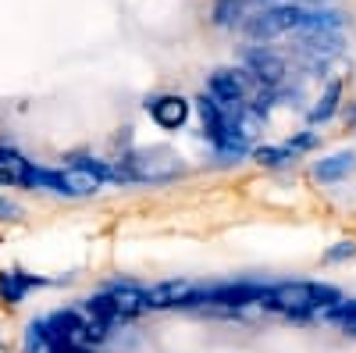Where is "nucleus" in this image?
Masks as SVG:
<instances>
[{"instance_id":"1","label":"nucleus","mask_w":356,"mask_h":353,"mask_svg":"<svg viewBox=\"0 0 356 353\" xmlns=\"http://www.w3.org/2000/svg\"><path fill=\"white\" fill-rule=\"evenodd\" d=\"M339 300H342L339 289H332V285L285 282V285H271V289H267L264 307L282 311V314H292V317H303V314H314V311H328V307H335Z\"/></svg>"},{"instance_id":"2","label":"nucleus","mask_w":356,"mask_h":353,"mask_svg":"<svg viewBox=\"0 0 356 353\" xmlns=\"http://www.w3.org/2000/svg\"><path fill=\"white\" fill-rule=\"evenodd\" d=\"M107 179H111V168L79 161V164H68L65 171H36L33 175V186L36 182L40 186H50L54 193H61V196H93Z\"/></svg>"},{"instance_id":"3","label":"nucleus","mask_w":356,"mask_h":353,"mask_svg":"<svg viewBox=\"0 0 356 353\" xmlns=\"http://www.w3.org/2000/svg\"><path fill=\"white\" fill-rule=\"evenodd\" d=\"M178 175V157L164 146H150V150H136L125 157V164L111 168V179H150V182H164Z\"/></svg>"},{"instance_id":"4","label":"nucleus","mask_w":356,"mask_h":353,"mask_svg":"<svg viewBox=\"0 0 356 353\" xmlns=\"http://www.w3.org/2000/svg\"><path fill=\"white\" fill-rule=\"evenodd\" d=\"M200 118H203V132H207V139H211L221 154H246V143L235 136L232 129H228V122H225V114H221V107H218V100L214 97H200Z\"/></svg>"},{"instance_id":"5","label":"nucleus","mask_w":356,"mask_h":353,"mask_svg":"<svg viewBox=\"0 0 356 353\" xmlns=\"http://www.w3.org/2000/svg\"><path fill=\"white\" fill-rule=\"evenodd\" d=\"M243 65H246V72H250L257 82H264V86H278V82L285 79V61H282L278 54L264 50V47H257V50H246Z\"/></svg>"},{"instance_id":"6","label":"nucleus","mask_w":356,"mask_h":353,"mask_svg":"<svg viewBox=\"0 0 356 353\" xmlns=\"http://www.w3.org/2000/svg\"><path fill=\"white\" fill-rule=\"evenodd\" d=\"M203 300V292L189 282H164L157 289H150V311H161V307H193Z\"/></svg>"},{"instance_id":"7","label":"nucleus","mask_w":356,"mask_h":353,"mask_svg":"<svg viewBox=\"0 0 356 353\" xmlns=\"http://www.w3.org/2000/svg\"><path fill=\"white\" fill-rule=\"evenodd\" d=\"M33 175H36V168L29 164L18 150L0 146V182L4 186H33Z\"/></svg>"},{"instance_id":"8","label":"nucleus","mask_w":356,"mask_h":353,"mask_svg":"<svg viewBox=\"0 0 356 353\" xmlns=\"http://www.w3.org/2000/svg\"><path fill=\"white\" fill-rule=\"evenodd\" d=\"M310 146H314V136L307 132V136L292 139V143H282V146H264V150H257V161L267 164V168H282V164H289L292 157H300L303 150H310Z\"/></svg>"},{"instance_id":"9","label":"nucleus","mask_w":356,"mask_h":353,"mask_svg":"<svg viewBox=\"0 0 356 353\" xmlns=\"http://www.w3.org/2000/svg\"><path fill=\"white\" fill-rule=\"evenodd\" d=\"M111 300H114V307H118L122 317H136L143 311H150V292L139 289V285H114Z\"/></svg>"},{"instance_id":"10","label":"nucleus","mask_w":356,"mask_h":353,"mask_svg":"<svg viewBox=\"0 0 356 353\" xmlns=\"http://www.w3.org/2000/svg\"><path fill=\"white\" fill-rule=\"evenodd\" d=\"M146 107L154 111L157 125H164V129H178V125H186V118H189V104L182 97H157Z\"/></svg>"},{"instance_id":"11","label":"nucleus","mask_w":356,"mask_h":353,"mask_svg":"<svg viewBox=\"0 0 356 353\" xmlns=\"http://www.w3.org/2000/svg\"><path fill=\"white\" fill-rule=\"evenodd\" d=\"M353 168H356V157H353V154H335V157L321 161V164L314 168V179H321V182H339L342 175H349Z\"/></svg>"},{"instance_id":"12","label":"nucleus","mask_w":356,"mask_h":353,"mask_svg":"<svg viewBox=\"0 0 356 353\" xmlns=\"http://www.w3.org/2000/svg\"><path fill=\"white\" fill-rule=\"evenodd\" d=\"M33 285H36V279L18 275V272H4V275H0V297H4L8 304H18Z\"/></svg>"},{"instance_id":"13","label":"nucleus","mask_w":356,"mask_h":353,"mask_svg":"<svg viewBox=\"0 0 356 353\" xmlns=\"http://www.w3.org/2000/svg\"><path fill=\"white\" fill-rule=\"evenodd\" d=\"M86 314H93L97 321H104V325H114V321H122V314H118L111 292H100V297H89L86 300Z\"/></svg>"},{"instance_id":"14","label":"nucleus","mask_w":356,"mask_h":353,"mask_svg":"<svg viewBox=\"0 0 356 353\" xmlns=\"http://www.w3.org/2000/svg\"><path fill=\"white\" fill-rule=\"evenodd\" d=\"M50 332H47V321H33L25 332V353H50Z\"/></svg>"},{"instance_id":"15","label":"nucleus","mask_w":356,"mask_h":353,"mask_svg":"<svg viewBox=\"0 0 356 353\" xmlns=\"http://www.w3.org/2000/svg\"><path fill=\"white\" fill-rule=\"evenodd\" d=\"M328 317L335 321V325L342 329V332H349V336H356V300H349V304H335V307H328Z\"/></svg>"},{"instance_id":"16","label":"nucleus","mask_w":356,"mask_h":353,"mask_svg":"<svg viewBox=\"0 0 356 353\" xmlns=\"http://www.w3.org/2000/svg\"><path fill=\"white\" fill-rule=\"evenodd\" d=\"M339 97H342V86H339V82H332V86H328V93L321 97V104H317V107H314V114H310L314 122H328V118L335 114V107H339Z\"/></svg>"},{"instance_id":"17","label":"nucleus","mask_w":356,"mask_h":353,"mask_svg":"<svg viewBox=\"0 0 356 353\" xmlns=\"http://www.w3.org/2000/svg\"><path fill=\"white\" fill-rule=\"evenodd\" d=\"M243 0H218V25H243L246 18Z\"/></svg>"},{"instance_id":"18","label":"nucleus","mask_w":356,"mask_h":353,"mask_svg":"<svg viewBox=\"0 0 356 353\" xmlns=\"http://www.w3.org/2000/svg\"><path fill=\"white\" fill-rule=\"evenodd\" d=\"M324 257H328V260H346V257H356V243H339L335 250H328Z\"/></svg>"},{"instance_id":"19","label":"nucleus","mask_w":356,"mask_h":353,"mask_svg":"<svg viewBox=\"0 0 356 353\" xmlns=\"http://www.w3.org/2000/svg\"><path fill=\"white\" fill-rule=\"evenodd\" d=\"M18 214H22V211L15 207V203H11L8 196H0V221H15Z\"/></svg>"},{"instance_id":"20","label":"nucleus","mask_w":356,"mask_h":353,"mask_svg":"<svg viewBox=\"0 0 356 353\" xmlns=\"http://www.w3.org/2000/svg\"><path fill=\"white\" fill-rule=\"evenodd\" d=\"M50 353H89L86 346H50Z\"/></svg>"}]
</instances>
